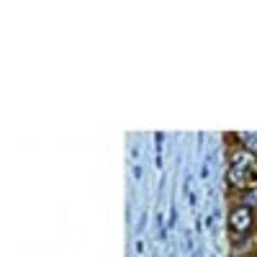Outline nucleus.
Instances as JSON below:
<instances>
[{"instance_id": "2", "label": "nucleus", "mask_w": 257, "mask_h": 257, "mask_svg": "<svg viewBox=\"0 0 257 257\" xmlns=\"http://www.w3.org/2000/svg\"><path fill=\"white\" fill-rule=\"evenodd\" d=\"M231 162H234V167H237V170H247L249 167V155L247 152H237V155L231 157Z\"/></svg>"}, {"instance_id": "1", "label": "nucleus", "mask_w": 257, "mask_h": 257, "mask_svg": "<svg viewBox=\"0 0 257 257\" xmlns=\"http://www.w3.org/2000/svg\"><path fill=\"white\" fill-rule=\"evenodd\" d=\"M249 224H252V213H249V208H247V206L234 208V213H231V226L237 229V231H244Z\"/></svg>"}]
</instances>
